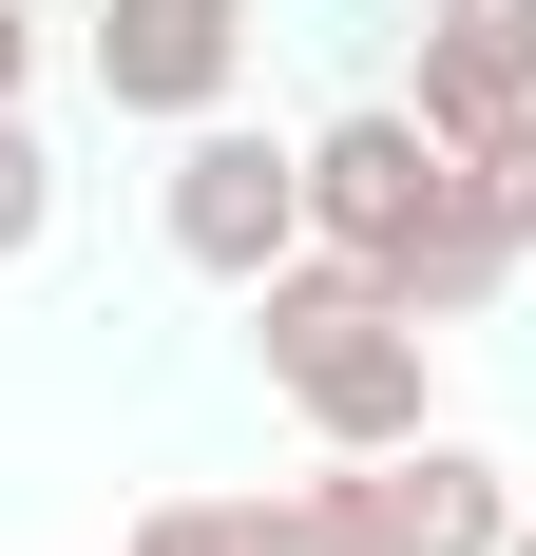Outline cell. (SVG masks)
Here are the masks:
<instances>
[{"label": "cell", "mask_w": 536, "mask_h": 556, "mask_svg": "<svg viewBox=\"0 0 536 556\" xmlns=\"http://www.w3.org/2000/svg\"><path fill=\"white\" fill-rule=\"evenodd\" d=\"M230 307H250V365L288 384V422H307L326 460H383V442H422V422H441V327H403V288H383V269L288 250V269H250Z\"/></svg>", "instance_id": "1"}, {"label": "cell", "mask_w": 536, "mask_h": 556, "mask_svg": "<svg viewBox=\"0 0 536 556\" xmlns=\"http://www.w3.org/2000/svg\"><path fill=\"white\" fill-rule=\"evenodd\" d=\"M154 230H173V269L192 288H250L307 250V135H250V115H192L154 173Z\"/></svg>", "instance_id": "2"}, {"label": "cell", "mask_w": 536, "mask_h": 556, "mask_svg": "<svg viewBox=\"0 0 536 556\" xmlns=\"http://www.w3.org/2000/svg\"><path fill=\"white\" fill-rule=\"evenodd\" d=\"M441 212H460V154H441L403 97H345V115L307 135V250H345V269H403Z\"/></svg>", "instance_id": "3"}, {"label": "cell", "mask_w": 536, "mask_h": 556, "mask_svg": "<svg viewBox=\"0 0 536 556\" xmlns=\"http://www.w3.org/2000/svg\"><path fill=\"white\" fill-rule=\"evenodd\" d=\"M77 77H97V115H135V135H192V115H230V77H250V0H97V20H77Z\"/></svg>", "instance_id": "4"}, {"label": "cell", "mask_w": 536, "mask_h": 556, "mask_svg": "<svg viewBox=\"0 0 536 556\" xmlns=\"http://www.w3.org/2000/svg\"><path fill=\"white\" fill-rule=\"evenodd\" d=\"M403 115H422L441 154L536 115V0H422V58H403Z\"/></svg>", "instance_id": "5"}, {"label": "cell", "mask_w": 536, "mask_h": 556, "mask_svg": "<svg viewBox=\"0 0 536 556\" xmlns=\"http://www.w3.org/2000/svg\"><path fill=\"white\" fill-rule=\"evenodd\" d=\"M365 518H383V556H498V538H518V480H498L480 442H441V422H422V442L365 460Z\"/></svg>", "instance_id": "6"}, {"label": "cell", "mask_w": 536, "mask_h": 556, "mask_svg": "<svg viewBox=\"0 0 536 556\" xmlns=\"http://www.w3.org/2000/svg\"><path fill=\"white\" fill-rule=\"evenodd\" d=\"M268 556H383L365 460H307V480H268Z\"/></svg>", "instance_id": "7"}, {"label": "cell", "mask_w": 536, "mask_h": 556, "mask_svg": "<svg viewBox=\"0 0 536 556\" xmlns=\"http://www.w3.org/2000/svg\"><path fill=\"white\" fill-rule=\"evenodd\" d=\"M460 212H480L498 250L536 269V115H498V135H460Z\"/></svg>", "instance_id": "8"}, {"label": "cell", "mask_w": 536, "mask_h": 556, "mask_svg": "<svg viewBox=\"0 0 536 556\" xmlns=\"http://www.w3.org/2000/svg\"><path fill=\"white\" fill-rule=\"evenodd\" d=\"M58 250V154H39V115L0 97V269H39Z\"/></svg>", "instance_id": "9"}, {"label": "cell", "mask_w": 536, "mask_h": 556, "mask_svg": "<svg viewBox=\"0 0 536 556\" xmlns=\"http://www.w3.org/2000/svg\"><path fill=\"white\" fill-rule=\"evenodd\" d=\"M115 556H268V500H135Z\"/></svg>", "instance_id": "10"}, {"label": "cell", "mask_w": 536, "mask_h": 556, "mask_svg": "<svg viewBox=\"0 0 536 556\" xmlns=\"http://www.w3.org/2000/svg\"><path fill=\"white\" fill-rule=\"evenodd\" d=\"M0 97H39V0H0Z\"/></svg>", "instance_id": "11"}, {"label": "cell", "mask_w": 536, "mask_h": 556, "mask_svg": "<svg viewBox=\"0 0 536 556\" xmlns=\"http://www.w3.org/2000/svg\"><path fill=\"white\" fill-rule=\"evenodd\" d=\"M498 556H536V500H518V538H498Z\"/></svg>", "instance_id": "12"}]
</instances>
